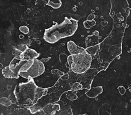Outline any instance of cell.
<instances>
[{
    "label": "cell",
    "instance_id": "obj_1",
    "mask_svg": "<svg viewBox=\"0 0 131 115\" xmlns=\"http://www.w3.org/2000/svg\"><path fill=\"white\" fill-rule=\"evenodd\" d=\"M126 28V19L116 22L110 34L101 43L99 52L101 63L104 64L105 70L110 64L121 55L122 52V39Z\"/></svg>",
    "mask_w": 131,
    "mask_h": 115
},
{
    "label": "cell",
    "instance_id": "obj_2",
    "mask_svg": "<svg viewBox=\"0 0 131 115\" xmlns=\"http://www.w3.org/2000/svg\"><path fill=\"white\" fill-rule=\"evenodd\" d=\"M47 93L48 89L38 86L33 78L19 83L14 90V95L19 105L29 106L37 104Z\"/></svg>",
    "mask_w": 131,
    "mask_h": 115
},
{
    "label": "cell",
    "instance_id": "obj_3",
    "mask_svg": "<svg viewBox=\"0 0 131 115\" xmlns=\"http://www.w3.org/2000/svg\"><path fill=\"white\" fill-rule=\"evenodd\" d=\"M78 28V21L72 18H65L62 23L56 24L45 30L43 38L46 42L55 43L61 39L70 37Z\"/></svg>",
    "mask_w": 131,
    "mask_h": 115
},
{
    "label": "cell",
    "instance_id": "obj_4",
    "mask_svg": "<svg viewBox=\"0 0 131 115\" xmlns=\"http://www.w3.org/2000/svg\"><path fill=\"white\" fill-rule=\"evenodd\" d=\"M92 56L85 51L83 53L70 55L68 57L70 70L75 74L80 75L85 73L90 68Z\"/></svg>",
    "mask_w": 131,
    "mask_h": 115
},
{
    "label": "cell",
    "instance_id": "obj_5",
    "mask_svg": "<svg viewBox=\"0 0 131 115\" xmlns=\"http://www.w3.org/2000/svg\"><path fill=\"white\" fill-rule=\"evenodd\" d=\"M45 65L43 62L37 58L34 60L32 65L26 72H19V75L22 78L26 79H34L43 75L45 72Z\"/></svg>",
    "mask_w": 131,
    "mask_h": 115
},
{
    "label": "cell",
    "instance_id": "obj_6",
    "mask_svg": "<svg viewBox=\"0 0 131 115\" xmlns=\"http://www.w3.org/2000/svg\"><path fill=\"white\" fill-rule=\"evenodd\" d=\"M26 61H24V60L21 59L20 56H15V57L10 61L9 66L12 71H14L16 74H19V72L21 68L26 63Z\"/></svg>",
    "mask_w": 131,
    "mask_h": 115
},
{
    "label": "cell",
    "instance_id": "obj_7",
    "mask_svg": "<svg viewBox=\"0 0 131 115\" xmlns=\"http://www.w3.org/2000/svg\"><path fill=\"white\" fill-rule=\"evenodd\" d=\"M19 56L22 60L29 61V60L37 59L40 56V53H37L35 50L29 47L26 51L23 52Z\"/></svg>",
    "mask_w": 131,
    "mask_h": 115
},
{
    "label": "cell",
    "instance_id": "obj_8",
    "mask_svg": "<svg viewBox=\"0 0 131 115\" xmlns=\"http://www.w3.org/2000/svg\"><path fill=\"white\" fill-rule=\"evenodd\" d=\"M67 49L71 55L83 53L86 51V49L83 47L79 46L72 41H69L67 42Z\"/></svg>",
    "mask_w": 131,
    "mask_h": 115
},
{
    "label": "cell",
    "instance_id": "obj_9",
    "mask_svg": "<svg viewBox=\"0 0 131 115\" xmlns=\"http://www.w3.org/2000/svg\"><path fill=\"white\" fill-rule=\"evenodd\" d=\"M61 109L60 105L58 104L49 103L42 108V110L46 115H54L57 112Z\"/></svg>",
    "mask_w": 131,
    "mask_h": 115
},
{
    "label": "cell",
    "instance_id": "obj_10",
    "mask_svg": "<svg viewBox=\"0 0 131 115\" xmlns=\"http://www.w3.org/2000/svg\"><path fill=\"white\" fill-rule=\"evenodd\" d=\"M103 92V87L101 86L94 87H90L88 90L85 92V94L89 98H96Z\"/></svg>",
    "mask_w": 131,
    "mask_h": 115
},
{
    "label": "cell",
    "instance_id": "obj_11",
    "mask_svg": "<svg viewBox=\"0 0 131 115\" xmlns=\"http://www.w3.org/2000/svg\"><path fill=\"white\" fill-rule=\"evenodd\" d=\"M2 74H3V76L5 77V78L7 79H18L19 78V75L16 74L15 72L14 71H12L11 69L10 68L9 66L8 65L7 67H4L3 70H2Z\"/></svg>",
    "mask_w": 131,
    "mask_h": 115
},
{
    "label": "cell",
    "instance_id": "obj_12",
    "mask_svg": "<svg viewBox=\"0 0 131 115\" xmlns=\"http://www.w3.org/2000/svg\"><path fill=\"white\" fill-rule=\"evenodd\" d=\"M29 47L26 45L20 44L17 45L15 47H14L13 50V54L16 56H19L23 52L26 51L28 49Z\"/></svg>",
    "mask_w": 131,
    "mask_h": 115
},
{
    "label": "cell",
    "instance_id": "obj_13",
    "mask_svg": "<svg viewBox=\"0 0 131 115\" xmlns=\"http://www.w3.org/2000/svg\"><path fill=\"white\" fill-rule=\"evenodd\" d=\"M100 45H101V43H99L98 44H97L94 46H92L86 47V51L89 54H90L92 56H96L97 53L100 51Z\"/></svg>",
    "mask_w": 131,
    "mask_h": 115
},
{
    "label": "cell",
    "instance_id": "obj_14",
    "mask_svg": "<svg viewBox=\"0 0 131 115\" xmlns=\"http://www.w3.org/2000/svg\"><path fill=\"white\" fill-rule=\"evenodd\" d=\"M47 5L54 9H59L62 5V2L61 0H48Z\"/></svg>",
    "mask_w": 131,
    "mask_h": 115
},
{
    "label": "cell",
    "instance_id": "obj_15",
    "mask_svg": "<svg viewBox=\"0 0 131 115\" xmlns=\"http://www.w3.org/2000/svg\"><path fill=\"white\" fill-rule=\"evenodd\" d=\"M0 103H1L2 105L7 106V107L10 106L12 105L11 100L7 97L1 98V99H0Z\"/></svg>",
    "mask_w": 131,
    "mask_h": 115
},
{
    "label": "cell",
    "instance_id": "obj_16",
    "mask_svg": "<svg viewBox=\"0 0 131 115\" xmlns=\"http://www.w3.org/2000/svg\"><path fill=\"white\" fill-rule=\"evenodd\" d=\"M19 31L24 34H27L29 32V28L25 26H20L19 27Z\"/></svg>",
    "mask_w": 131,
    "mask_h": 115
},
{
    "label": "cell",
    "instance_id": "obj_17",
    "mask_svg": "<svg viewBox=\"0 0 131 115\" xmlns=\"http://www.w3.org/2000/svg\"><path fill=\"white\" fill-rule=\"evenodd\" d=\"M117 89L121 95H124L126 93V89L125 88V87H124L123 86H118Z\"/></svg>",
    "mask_w": 131,
    "mask_h": 115
},
{
    "label": "cell",
    "instance_id": "obj_18",
    "mask_svg": "<svg viewBox=\"0 0 131 115\" xmlns=\"http://www.w3.org/2000/svg\"><path fill=\"white\" fill-rule=\"evenodd\" d=\"M60 115H73L72 110L71 108H68L67 110H64V112H61Z\"/></svg>",
    "mask_w": 131,
    "mask_h": 115
},
{
    "label": "cell",
    "instance_id": "obj_19",
    "mask_svg": "<svg viewBox=\"0 0 131 115\" xmlns=\"http://www.w3.org/2000/svg\"><path fill=\"white\" fill-rule=\"evenodd\" d=\"M78 115H89V114H86V113H84V114H78Z\"/></svg>",
    "mask_w": 131,
    "mask_h": 115
},
{
    "label": "cell",
    "instance_id": "obj_20",
    "mask_svg": "<svg viewBox=\"0 0 131 115\" xmlns=\"http://www.w3.org/2000/svg\"><path fill=\"white\" fill-rule=\"evenodd\" d=\"M129 91L130 93H131V88H130V89H129Z\"/></svg>",
    "mask_w": 131,
    "mask_h": 115
},
{
    "label": "cell",
    "instance_id": "obj_21",
    "mask_svg": "<svg viewBox=\"0 0 131 115\" xmlns=\"http://www.w3.org/2000/svg\"><path fill=\"white\" fill-rule=\"evenodd\" d=\"M130 103H131V99H130Z\"/></svg>",
    "mask_w": 131,
    "mask_h": 115
}]
</instances>
